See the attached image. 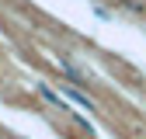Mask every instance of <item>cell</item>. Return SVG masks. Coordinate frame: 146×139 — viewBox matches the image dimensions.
<instances>
[{
  "label": "cell",
  "instance_id": "obj_1",
  "mask_svg": "<svg viewBox=\"0 0 146 139\" xmlns=\"http://www.w3.org/2000/svg\"><path fill=\"white\" fill-rule=\"evenodd\" d=\"M59 91H63V97L77 101V104H80L84 111H98V108H94V97H87V94L80 91V87H73V83H66V80H63V87H59Z\"/></svg>",
  "mask_w": 146,
  "mask_h": 139
},
{
  "label": "cell",
  "instance_id": "obj_2",
  "mask_svg": "<svg viewBox=\"0 0 146 139\" xmlns=\"http://www.w3.org/2000/svg\"><path fill=\"white\" fill-rule=\"evenodd\" d=\"M38 94H42L49 104H56V108H66V101H63V97H56V91H52L49 83H38Z\"/></svg>",
  "mask_w": 146,
  "mask_h": 139
}]
</instances>
